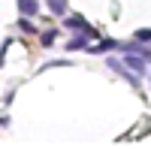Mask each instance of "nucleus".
<instances>
[{"label": "nucleus", "mask_w": 151, "mask_h": 151, "mask_svg": "<svg viewBox=\"0 0 151 151\" xmlns=\"http://www.w3.org/2000/svg\"><path fill=\"white\" fill-rule=\"evenodd\" d=\"M64 24H67L70 30H82V33H91V36H97V30H91V27H88V21H85L82 15H67V18H64Z\"/></svg>", "instance_id": "nucleus-1"}, {"label": "nucleus", "mask_w": 151, "mask_h": 151, "mask_svg": "<svg viewBox=\"0 0 151 151\" xmlns=\"http://www.w3.org/2000/svg\"><path fill=\"white\" fill-rule=\"evenodd\" d=\"M112 48H121L115 40H100L94 48H88V52H94V55H106V52H112Z\"/></svg>", "instance_id": "nucleus-2"}, {"label": "nucleus", "mask_w": 151, "mask_h": 151, "mask_svg": "<svg viewBox=\"0 0 151 151\" xmlns=\"http://www.w3.org/2000/svg\"><path fill=\"white\" fill-rule=\"evenodd\" d=\"M151 64V60L145 58V55H139V58H127V67H133L136 73H145V67Z\"/></svg>", "instance_id": "nucleus-3"}, {"label": "nucleus", "mask_w": 151, "mask_h": 151, "mask_svg": "<svg viewBox=\"0 0 151 151\" xmlns=\"http://www.w3.org/2000/svg\"><path fill=\"white\" fill-rule=\"evenodd\" d=\"M18 9L24 12V15H36V12H40V6H36V0H18Z\"/></svg>", "instance_id": "nucleus-4"}, {"label": "nucleus", "mask_w": 151, "mask_h": 151, "mask_svg": "<svg viewBox=\"0 0 151 151\" xmlns=\"http://www.w3.org/2000/svg\"><path fill=\"white\" fill-rule=\"evenodd\" d=\"M88 40H91V33H82V36H76V40H70V42H67V48H70V52H76V48H85V45H88Z\"/></svg>", "instance_id": "nucleus-5"}, {"label": "nucleus", "mask_w": 151, "mask_h": 151, "mask_svg": "<svg viewBox=\"0 0 151 151\" xmlns=\"http://www.w3.org/2000/svg\"><path fill=\"white\" fill-rule=\"evenodd\" d=\"M48 9L60 15V12H67V0H48Z\"/></svg>", "instance_id": "nucleus-6"}, {"label": "nucleus", "mask_w": 151, "mask_h": 151, "mask_svg": "<svg viewBox=\"0 0 151 151\" xmlns=\"http://www.w3.org/2000/svg\"><path fill=\"white\" fill-rule=\"evenodd\" d=\"M136 40H139V42H148V40H151V30H136Z\"/></svg>", "instance_id": "nucleus-7"}, {"label": "nucleus", "mask_w": 151, "mask_h": 151, "mask_svg": "<svg viewBox=\"0 0 151 151\" xmlns=\"http://www.w3.org/2000/svg\"><path fill=\"white\" fill-rule=\"evenodd\" d=\"M52 42H55V33L45 30V33H42V45H52Z\"/></svg>", "instance_id": "nucleus-8"}]
</instances>
